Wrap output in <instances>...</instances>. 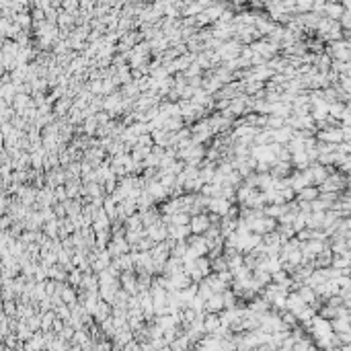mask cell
Masks as SVG:
<instances>
[{"label":"cell","mask_w":351,"mask_h":351,"mask_svg":"<svg viewBox=\"0 0 351 351\" xmlns=\"http://www.w3.org/2000/svg\"><path fill=\"white\" fill-rule=\"evenodd\" d=\"M208 218L206 216H197V218H193V222H191V228H193V232H204V230H210L208 228Z\"/></svg>","instance_id":"6da1fadb"}]
</instances>
